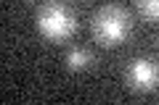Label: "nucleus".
Here are the masks:
<instances>
[{
	"mask_svg": "<svg viewBox=\"0 0 159 105\" xmlns=\"http://www.w3.org/2000/svg\"><path fill=\"white\" fill-rule=\"evenodd\" d=\"M133 32V16L125 6L106 3L101 6L90 18V34L101 47H117L122 45Z\"/></svg>",
	"mask_w": 159,
	"mask_h": 105,
	"instance_id": "f257e3e1",
	"label": "nucleus"
},
{
	"mask_svg": "<svg viewBox=\"0 0 159 105\" xmlns=\"http://www.w3.org/2000/svg\"><path fill=\"white\" fill-rule=\"evenodd\" d=\"M34 26L51 42H66L80 29V21H77V13L66 3H61V0H45L37 8V13H34Z\"/></svg>",
	"mask_w": 159,
	"mask_h": 105,
	"instance_id": "f03ea898",
	"label": "nucleus"
},
{
	"mask_svg": "<svg viewBox=\"0 0 159 105\" xmlns=\"http://www.w3.org/2000/svg\"><path fill=\"white\" fill-rule=\"evenodd\" d=\"M135 8L143 21L159 24V0H135Z\"/></svg>",
	"mask_w": 159,
	"mask_h": 105,
	"instance_id": "39448f33",
	"label": "nucleus"
},
{
	"mask_svg": "<svg viewBox=\"0 0 159 105\" xmlns=\"http://www.w3.org/2000/svg\"><path fill=\"white\" fill-rule=\"evenodd\" d=\"M93 63V50L88 47H72L66 53V68L69 71H85Z\"/></svg>",
	"mask_w": 159,
	"mask_h": 105,
	"instance_id": "20e7f679",
	"label": "nucleus"
},
{
	"mask_svg": "<svg viewBox=\"0 0 159 105\" xmlns=\"http://www.w3.org/2000/svg\"><path fill=\"white\" fill-rule=\"evenodd\" d=\"M159 82V68L151 58H133L125 68V84L133 92H151Z\"/></svg>",
	"mask_w": 159,
	"mask_h": 105,
	"instance_id": "7ed1b4c3",
	"label": "nucleus"
}]
</instances>
